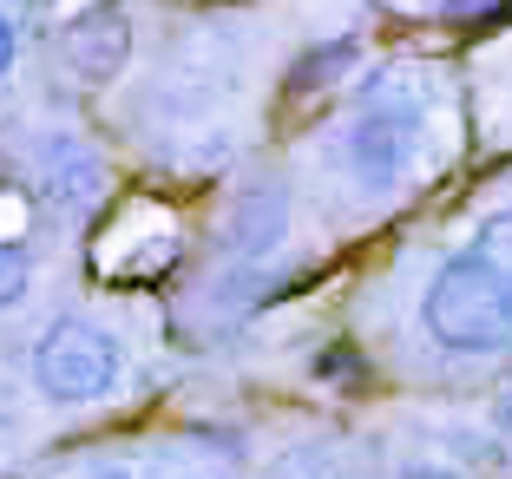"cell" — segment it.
Instances as JSON below:
<instances>
[{"label": "cell", "mask_w": 512, "mask_h": 479, "mask_svg": "<svg viewBox=\"0 0 512 479\" xmlns=\"http://www.w3.org/2000/svg\"><path fill=\"white\" fill-rule=\"evenodd\" d=\"M427 335L447 355H486V348L512 342V276L499 263H486L480 250L447 256L427 283Z\"/></svg>", "instance_id": "6da1fadb"}, {"label": "cell", "mask_w": 512, "mask_h": 479, "mask_svg": "<svg viewBox=\"0 0 512 479\" xmlns=\"http://www.w3.org/2000/svg\"><path fill=\"white\" fill-rule=\"evenodd\" d=\"M125 361H119V342L106 329H92L79 315L53 322V329L33 342V381H40L46 401L60 407H79V401H106L119 388Z\"/></svg>", "instance_id": "7a4b0ae2"}, {"label": "cell", "mask_w": 512, "mask_h": 479, "mask_svg": "<svg viewBox=\"0 0 512 479\" xmlns=\"http://www.w3.org/2000/svg\"><path fill=\"white\" fill-rule=\"evenodd\" d=\"M414 145H421V132H414L407 112H368V119H355V132H348V171H355L368 191H388V184L407 178Z\"/></svg>", "instance_id": "3957f363"}, {"label": "cell", "mask_w": 512, "mask_h": 479, "mask_svg": "<svg viewBox=\"0 0 512 479\" xmlns=\"http://www.w3.org/2000/svg\"><path fill=\"white\" fill-rule=\"evenodd\" d=\"M40 184H46V197H53V210L73 217V224H86L92 210L106 204V165H99V151L79 145V138H46Z\"/></svg>", "instance_id": "277c9868"}, {"label": "cell", "mask_w": 512, "mask_h": 479, "mask_svg": "<svg viewBox=\"0 0 512 479\" xmlns=\"http://www.w3.org/2000/svg\"><path fill=\"white\" fill-rule=\"evenodd\" d=\"M60 53H66V66H73L79 79H119L125 73V60H132V20L119 14V7H92V14H79L73 27H66V40H60Z\"/></svg>", "instance_id": "5b68a950"}, {"label": "cell", "mask_w": 512, "mask_h": 479, "mask_svg": "<svg viewBox=\"0 0 512 479\" xmlns=\"http://www.w3.org/2000/svg\"><path fill=\"white\" fill-rule=\"evenodd\" d=\"M283 237H289V197L276 184H256V191H243L230 204V217H224V250L230 256L256 263V256L283 250Z\"/></svg>", "instance_id": "8992f818"}, {"label": "cell", "mask_w": 512, "mask_h": 479, "mask_svg": "<svg viewBox=\"0 0 512 479\" xmlns=\"http://www.w3.org/2000/svg\"><path fill=\"white\" fill-rule=\"evenodd\" d=\"M355 66H362V46H355V40H322L316 53H302V60L289 66V92H296V99H309V92H329L335 79H348Z\"/></svg>", "instance_id": "52a82bcc"}, {"label": "cell", "mask_w": 512, "mask_h": 479, "mask_svg": "<svg viewBox=\"0 0 512 479\" xmlns=\"http://www.w3.org/2000/svg\"><path fill=\"white\" fill-rule=\"evenodd\" d=\"M263 479H342V460H335L329 447H296V453H283Z\"/></svg>", "instance_id": "ba28073f"}, {"label": "cell", "mask_w": 512, "mask_h": 479, "mask_svg": "<svg viewBox=\"0 0 512 479\" xmlns=\"http://www.w3.org/2000/svg\"><path fill=\"white\" fill-rule=\"evenodd\" d=\"M27 289H33V256L20 243H0V309L27 302Z\"/></svg>", "instance_id": "9c48e42d"}, {"label": "cell", "mask_w": 512, "mask_h": 479, "mask_svg": "<svg viewBox=\"0 0 512 479\" xmlns=\"http://www.w3.org/2000/svg\"><path fill=\"white\" fill-rule=\"evenodd\" d=\"M480 256H486V263H499V270L512 276V210L486 217V230H480Z\"/></svg>", "instance_id": "30bf717a"}, {"label": "cell", "mask_w": 512, "mask_h": 479, "mask_svg": "<svg viewBox=\"0 0 512 479\" xmlns=\"http://www.w3.org/2000/svg\"><path fill=\"white\" fill-rule=\"evenodd\" d=\"M355 368H362V361H355V348H329V355L316 361V375H329V381H348Z\"/></svg>", "instance_id": "8fae6325"}, {"label": "cell", "mask_w": 512, "mask_h": 479, "mask_svg": "<svg viewBox=\"0 0 512 479\" xmlns=\"http://www.w3.org/2000/svg\"><path fill=\"white\" fill-rule=\"evenodd\" d=\"M499 0H440V14L447 20H473V14H493Z\"/></svg>", "instance_id": "7c38bea8"}, {"label": "cell", "mask_w": 512, "mask_h": 479, "mask_svg": "<svg viewBox=\"0 0 512 479\" xmlns=\"http://www.w3.org/2000/svg\"><path fill=\"white\" fill-rule=\"evenodd\" d=\"M14 53H20V40H14V20L0 14V79H7V66H14Z\"/></svg>", "instance_id": "4fadbf2b"}, {"label": "cell", "mask_w": 512, "mask_h": 479, "mask_svg": "<svg viewBox=\"0 0 512 479\" xmlns=\"http://www.w3.org/2000/svg\"><path fill=\"white\" fill-rule=\"evenodd\" d=\"M401 479H460V473H447V466H407Z\"/></svg>", "instance_id": "5bb4252c"}, {"label": "cell", "mask_w": 512, "mask_h": 479, "mask_svg": "<svg viewBox=\"0 0 512 479\" xmlns=\"http://www.w3.org/2000/svg\"><path fill=\"white\" fill-rule=\"evenodd\" d=\"M92 479H132V473H92Z\"/></svg>", "instance_id": "9a60e30c"}]
</instances>
